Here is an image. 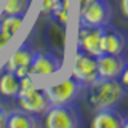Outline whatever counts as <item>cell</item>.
<instances>
[{
  "instance_id": "cell-11",
  "label": "cell",
  "mask_w": 128,
  "mask_h": 128,
  "mask_svg": "<svg viewBox=\"0 0 128 128\" xmlns=\"http://www.w3.org/2000/svg\"><path fill=\"white\" fill-rule=\"evenodd\" d=\"M126 118L122 112H118L115 107H107V109H99L91 118V126L93 128H125Z\"/></svg>"
},
{
  "instance_id": "cell-23",
  "label": "cell",
  "mask_w": 128,
  "mask_h": 128,
  "mask_svg": "<svg viewBox=\"0 0 128 128\" xmlns=\"http://www.w3.org/2000/svg\"><path fill=\"white\" fill-rule=\"evenodd\" d=\"M126 2L128 0H120V11L123 18H128V10H126Z\"/></svg>"
},
{
  "instance_id": "cell-21",
  "label": "cell",
  "mask_w": 128,
  "mask_h": 128,
  "mask_svg": "<svg viewBox=\"0 0 128 128\" xmlns=\"http://www.w3.org/2000/svg\"><path fill=\"white\" fill-rule=\"evenodd\" d=\"M10 40H11V37L8 34H5L2 29H0V50H3L8 43H10Z\"/></svg>"
},
{
  "instance_id": "cell-19",
  "label": "cell",
  "mask_w": 128,
  "mask_h": 128,
  "mask_svg": "<svg viewBox=\"0 0 128 128\" xmlns=\"http://www.w3.org/2000/svg\"><path fill=\"white\" fill-rule=\"evenodd\" d=\"M58 5H59V0H43L40 16L42 18H51V13L58 8Z\"/></svg>"
},
{
  "instance_id": "cell-3",
  "label": "cell",
  "mask_w": 128,
  "mask_h": 128,
  "mask_svg": "<svg viewBox=\"0 0 128 128\" xmlns=\"http://www.w3.org/2000/svg\"><path fill=\"white\" fill-rule=\"evenodd\" d=\"M83 90H85V85H82L72 75L69 78L56 83V85H50V86L43 88L48 101H50V106H67V104H74L78 99V96L82 94Z\"/></svg>"
},
{
  "instance_id": "cell-7",
  "label": "cell",
  "mask_w": 128,
  "mask_h": 128,
  "mask_svg": "<svg viewBox=\"0 0 128 128\" xmlns=\"http://www.w3.org/2000/svg\"><path fill=\"white\" fill-rule=\"evenodd\" d=\"M126 69V61L122 54L101 53L96 56V70L99 78H117Z\"/></svg>"
},
{
  "instance_id": "cell-8",
  "label": "cell",
  "mask_w": 128,
  "mask_h": 128,
  "mask_svg": "<svg viewBox=\"0 0 128 128\" xmlns=\"http://www.w3.org/2000/svg\"><path fill=\"white\" fill-rule=\"evenodd\" d=\"M102 27H93V26H80L77 32V50L90 56L101 54L99 50V37H101Z\"/></svg>"
},
{
  "instance_id": "cell-12",
  "label": "cell",
  "mask_w": 128,
  "mask_h": 128,
  "mask_svg": "<svg viewBox=\"0 0 128 128\" xmlns=\"http://www.w3.org/2000/svg\"><path fill=\"white\" fill-rule=\"evenodd\" d=\"M35 50H37V48L34 46V42H32V40H26V42H22L21 45L13 51V53L8 56L3 70L14 72L18 67H29L30 59H32V56H34Z\"/></svg>"
},
{
  "instance_id": "cell-10",
  "label": "cell",
  "mask_w": 128,
  "mask_h": 128,
  "mask_svg": "<svg viewBox=\"0 0 128 128\" xmlns=\"http://www.w3.org/2000/svg\"><path fill=\"white\" fill-rule=\"evenodd\" d=\"M99 50L101 53L107 54H122L125 50V37L115 27H110L109 24L102 27L101 37H99Z\"/></svg>"
},
{
  "instance_id": "cell-4",
  "label": "cell",
  "mask_w": 128,
  "mask_h": 128,
  "mask_svg": "<svg viewBox=\"0 0 128 128\" xmlns=\"http://www.w3.org/2000/svg\"><path fill=\"white\" fill-rule=\"evenodd\" d=\"M112 6L107 0H91L80 6V26L104 27L110 22Z\"/></svg>"
},
{
  "instance_id": "cell-22",
  "label": "cell",
  "mask_w": 128,
  "mask_h": 128,
  "mask_svg": "<svg viewBox=\"0 0 128 128\" xmlns=\"http://www.w3.org/2000/svg\"><path fill=\"white\" fill-rule=\"evenodd\" d=\"M27 74H29V67H18V69L14 70V75L19 77V78L24 77V75H27Z\"/></svg>"
},
{
  "instance_id": "cell-6",
  "label": "cell",
  "mask_w": 128,
  "mask_h": 128,
  "mask_svg": "<svg viewBox=\"0 0 128 128\" xmlns=\"http://www.w3.org/2000/svg\"><path fill=\"white\" fill-rule=\"evenodd\" d=\"M61 69V59L53 53H46L43 50H35L29 64V74L34 77H48L56 74Z\"/></svg>"
},
{
  "instance_id": "cell-20",
  "label": "cell",
  "mask_w": 128,
  "mask_h": 128,
  "mask_svg": "<svg viewBox=\"0 0 128 128\" xmlns=\"http://www.w3.org/2000/svg\"><path fill=\"white\" fill-rule=\"evenodd\" d=\"M8 112H10L8 106H6L5 102L0 101V128H5V126H6V117H8Z\"/></svg>"
},
{
  "instance_id": "cell-15",
  "label": "cell",
  "mask_w": 128,
  "mask_h": 128,
  "mask_svg": "<svg viewBox=\"0 0 128 128\" xmlns=\"http://www.w3.org/2000/svg\"><path fill=\"white\" fill-rule=\"evenodd\" d=\"M24 18H26V14H2V18H0V29L13 38V35L21 29Z\"/></svg>"
},
{
  "instance_id": "cell-5",
  "label": "cell",
  "mask_w": 128,
  "mask_h": 128,
  "mask_svg": "<svg viewBox=\"0 0 128 128\" xmlns=\"http://www.w3.org/2000/svg\"><path fill=\"white\" fill-rule=\"evenodd\" d=\"M72 77L78 80L82 85H90L98 78V70H96V58L90 56L83 51L77 50L72 56Z\"/></svg>"
},
{
  "instance_id": "cell-1",
  "label": "cell",
  "mask_w": 128,
  "mask_h": 128,
  "mask_svg": "<svg viewBox=\"0 0 128 128\" xmlns=\"http://www.w3.org/2000/svg\"><path fill=\"white\" fill-rule=\"evenodd\" d=\"M88 106L94 110L117 107L126 94V88L118 82V78H96L86 85Z\"/></svg>"
},
{
  "instance_id": "cell-13",
  "label": "cell",
  "mask_w": 128,
  "mask_h": 128,
  "mask_svg": "<svg viewBox=\"0 0 128 128\" xmlns=\"http://www.w3.org/2000/svg\"><path fill=\"white\" fill-rule=\"evenodd\" d=\"M40 123L37 115H32L22 109H10L5 128H34Z\"/></svg>"
},
{
  "instance_id": "cell-17",
  "label": "cell",
  "mask_w": 128,
  "mask_h": 128,
  "mask_svg": "<svg viewBox=\"0 0 128 128\" xmlns=\"http://www.w3.org/2000/svg\"><path fill=\"white\" fill-rule=\"evenodd\" d=\"M51 19L66 29L67 21H69V0H59L58 8L51 13Z\"/></svg>"
},
{
  "instance_id": "cell-16",
  "label": "cell",
  "mask_w": 128,
  "mask_h": 128,
  "mask_svg": "<svg viewBox=\"0 0 128 128\" xmlns=\"http://www.w3.org/2000/svg\"><path fill=\"white\" fill-rule=\"evenodd\" d=\"M30 0H6L2 8V14H26Z\"/></svg>"
},
{
  "instance_id": "cell-18",
  "label": "cell",
  "mask_w": 128,
  "mask_h": 128,
  "mask_svg": "<svg viewBox=\"0 0 128 128\" xmlns=\"http://www.w3.org/2000/svg\"><path fill=\"white\" fill-rule=\"evenodd\" d=\"M38 85H37V80H35L34 75L27 74L24 77L19 78V90H18V96H22V94H27L30 91L37 90Z\"/></svg>"
},
{
  "instance_id": "cell-14",
  "label": "cell",
  "mask_w": 128,
  "mask_h": 128,
  "mask_svg": "<svg viewBox=\"0 0 128 128\" xmlns=\"http://www.w3.org/2000/svg\"><path fill=\"white\" fill-rule=\"evenodd\" d=\"M19 90V77H16L14 72L3 70L0 74V98L2 99H16Z\"/></svg>"
},
{
  "instance_id": "cell-9",
  "label": "cell",
  "mask_w": 128,
  "mask_h": 128,
  "mask_svg": "<svg viewBox=\"0 0 128 128\" xmlns=\"http://www.w3.org/2000/svg\"><path fill=\"white\" fill-rule=\"evenodd\" d=\"M16 102H18L19 109L29 112L32 115L43 114L50 106V101H48L43 88H37V90L30 91L27 94H22V96H16Z\"/></svg>"
},
{
  "instance_id": "cell-24",
  "label": "cell",
  "mask_w": 128,
  "mask_h": 128,
  "mask_svg": "<svg viewBox=\"0 0 128 128\" xmlns=\"http://www.w3.org/2000/svg\"><path fill=\"white\" fill-rule=\"evenodd\" d=\"M88 2H91V0H82V5L83 3H88Z\"/></svg>"
},
{
  "instance_id": "cell-2",
  "label": "cell",
  "mask_w": 128,
  "mask_h": 128,
  "mask_svg": "<svg viewBox=\"0 0 128 128\" xmlns=\"http://www.w3.org/2000/svg\"><path fill=\"white\" fill-rule=\"evenodd\" d=\"M40 123L45 128H80L83 125V120L77 107L74 104H67L48 106Z\"/></svg>"
}]
</instances>
